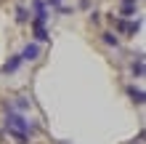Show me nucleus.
Wrapping results in <instances>:
<instances>
[{
    "instance_id": "obj_1",
    "label": "nucleus",
    "mask_w": 146,
    "mask_h": 144,
    "mask_svg": "<svg viewBox=\"0 0 146 144\" xmlns=\"http://www.w3.org/2000/svg\"><path fill=\"white\" fill-rule=\"evenodd\" d=\"M5 131H8V136H13L19 144H29V136L37 133V125L32 120H27L24 112L5 109Z\"/></svg>"
},
{
    "instance_id": "obj_2",
    "label": "nucleus",
    "mask_w": 146,
    "mask_h": 144,
    "mask_svg": "<svg viewBox=\"0 0 146 144\" xmlns=\"http://www.w3.org/2000/svg\"><path fill=\"white\" fill-rule=\"evenodd\" d=\"M32 11H35V24H45L48 21V5H45V0H32Z\"/></svg>"
},
{
    "instance_id": "obj_3",
    "label": "nucleus",
    "mask_w": 146,
    "mask_h": 144,
    "mask_svg": "<svg viewBox=\"0 0 146 144\" xmlns=\"http://www.w3.org/2000/svg\"><path fill=\"white\" fill-rule=\"evenodd\" d=\"M19 56H21V62H35V59L40 56V46H37V43H27Z\"/></svg>"
},
{
    "instance_id": "obj_4",
    "label": "nucleus",
    "mask_w": 146,
    "mask_h": 144,
    "mask_svg": "<svg viewBox=\"0 0 146 144\" xmlns=\"http://www.w3.org/2000/svg\"><path fill=\"white\" fill-rule=\"evenodd\" d=\"M19 67H21V56H11V59L3 64V75H13Z\"/></svg>"
},
{
    "instance_id": "obj_5",
    "label": "nucleus",
    "mask_w": 146,
    "mask_h": 144,
    "mask_svg": "<svg viewBox=\"0 0 146 144\" xmlns=\"http://www.w3.org/2000/svg\"><path fill=\"white\" fill-rule=\"evenodd\" d=\"M32 29H35V38L40 40V43H48V40H50V35L45 32V24H35V21H32Z\"/></svg>"
},
{
    "instance_id": "obj_6",
    "label": "nucleus",
    "mask_w": 146,
    "mask_h": 144,
    "mask_svg": "<svg viewBox=\"0 0 146 144\" xmlns=\"http://www.w3.org/2000/svg\"><path fill=\"white\" fill-rule=\"evenodd\" d=\"M122 3V16H133L135 13V0H119Z\"/></svg>"
},
{
    "instance_id": "obj_7",
    "label": "nucleus",
    "mask_w": 146,
    "mask_h": 144,
    "mask_svg": "<svg viewBox=\"0 0 146 144\" xmlns=\"http://www.w3.org/2000/svg\"><path fill=\"white\" fill-rule=\"evenodd\" d=\"M127 94H130V99L135 101V104H143V91H141V88L130 86V88H127Z\"/></svg>"
},
{
    "instance_id": "obj_8",
    "label": "nucleus",
    "mask_w": 146,
    "mask_h": 144,
    "mask_svg": "<svg viewBox=\"0 0 146 144\" xmlns=\"http://www.w3.org/2000/svg\"><path fill=\"white\" fill-rule=\"evenodd\" d=\"M16 21H19V24H27V21H29V11H27L24 5L16 8Z\"/></svg>"
},
{
    "instance_id": "obj_9",
    "label": "nucleus",
    "mask_w": 146,
    "mask_h": 144,
    "mask_svg": "<svg viewBox=\"0 0 146 144\" xmlns=\"http://www.w3.org/2000/svg\"><path fill=\"white\" fill-rule=\"evenodd\" d=\"M101 38H104V43H106V46H114V48L119 46V38L114 35V32H104V35H101Z\"/></svg>"
},
{
    "instance_id": "obj_10",
    "label": "nucleus",
    "mask_w": 146,
    "mask_h": 144,
    "mask_svg": "<svg viewBox=\"0 0 146 144\" xmlns=\"http://www.w3.org/2000/svg\"><path fill=\"white\" fill-rule=\"evenodd\" d=\"M130 70H133V75H138V78H141V75H143V62H141V59H135V62L130 64Z\"/></svg>"
},
{
    "instance_id": "obj_11",
    "label": "nucleus",
    "mask_w": 146,
    "mask_h": 144,
    "mask_svg": "<svg viewBox=\"0 0 146 144\" xmlns=\"http://www.w3.org/2000/svg\"><path fill=\"white\" fill-rule=\"evenodd\" d=\"M45 5H50V8H58V5H61V0H45Z\"/></svg>"
}]
</instances>
